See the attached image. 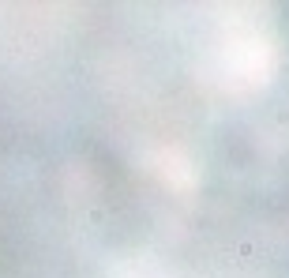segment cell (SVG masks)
<instances>
[{
  "mask_svg": "<svg viewBox=\"0 0 289 278\" xmlns=\"http://www.w3.org/2000/svg\"><path fill=\"white\" fill-rule=\"evenodd\" d=\"M237 256H241V260H252V256H256V244H252V241H241V244H237Z\"/></svg>",
  "mask_w": 289,
  "mask_h": 278,
  "instance_id": "6da1fadb",
  "label": "cell"
}]
</instances>
